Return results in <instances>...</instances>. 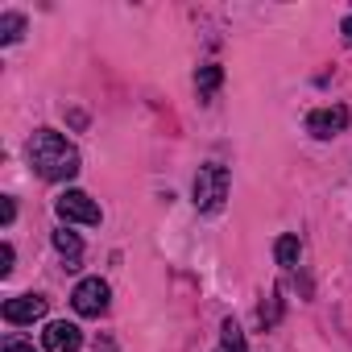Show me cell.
<instances>
[{
    "label": "cell",
    "instance_id": "4",
    "mask_svg": "<svg viewBox=\"0 0 352 352\" xmlns=\"http://www.w3.org/2000/svg\"><path fill=\"white\" fill-rule=\"evenodd\" d=\"M54 212L63 220H71V224H100V204L91 195H83V191H63Z\"/></svg>",
    "mask_w": 352,
    "mask_h": 352
},
{
    "label": "cell",
    "instance_id": "15",
    "mask_svg": "<svg viewBox=\"0 0 352 352\" xmlns=\"http://www.w3.org/2000/svg\"><path fill=\"white\" fill-rule=\"evenodd\" d=\"M0 216H5V224H13V216H17V204H13V199H5V212H0Z\"/></svg>",
    "mask_w": 352,
    "mask_h": 352
},
{
    "label": "cell",
    "instance_id": "11",
    "mask_svg": "<svg viewBox=\"0 0 352 352\" xmlns=\"http://www.w3.org/2000/svg\"><path fill=\"white\" fill-rule=\"evenodd\" d=\"M21 30H25V17L21 13H5L0 17V46H13L21 38Z\"/></svg>",
    "mask_w": 352,
    "mask_h": 352
},
{
    "label": "cell",
    "instance_id": "9",
    "mask_svg": "<svg viewBox=\"0 0 352 352\" xmlns=\"http://www.w3.org/2000/svg\"><path fill=\"white\" fill-rule=\"evenodd\" d=\"M224 336H220V348L216 352H249V344H245V331H241V323L236 319H224V327H220Z\"/></svg>",
    "mask_w": 352,
    "mask_h": 352
},
{
    "label": "cell",
    "instance_id": "3",
    "mask_svg": "<svg viewBox=\"0 0 352 352\" xmlns=\"http://www.w3.org/2000/svg\"><path fill=\"white\" fill-rule=\"evenodd\" d=\"M108 298H112L108 282H100V278H83V282L75 286V294H71V307H75L83 319H100V315L108 311Z\"/></svg>",
    "mask_w": 352,
    "mask_h": 352
},
{
    "label": "cell",
    "instance_id": "16",
    "mask_svg": "<svg viewBox=\"0 0 352 352\" xmlns=\"http://www.w3.org/2000/svg\"><path fill=\"white\" fill-rule=\"evenodd\" d=\"M340 38H344V46H352V17H348V21L340 25Z\"/></svg>",
    "mask_w": 352,
    "mask_h": 352
},
{
    "label": "cell",
    "instance_id": "1",
    "mask_svg": "<svg viewBox=\"0 0 352 352\" xmlns=\"http://www.w3.org/2000/svg\"><path fill=\"white\" fill-rule=\"evenodd\" d=\"M30 166L50 183H67L79 174V149L54 129H38L30 137Z\"/></svg>",
    "mask_w": 352,
    "mask_h": 352
},
{
    "label": "cell",
    "instance_id": "8",
    "mask_svg": "<svg viewBox=\"0 0 352 352\" xmlns=\"http://www.w3.org/2000/svg\"><path fill=\"white\" fill-rule=\"evenodd\" d=\"M54 249L67 257V270H75V261L83 257V241H79L75 232H67V228H58V232H54Z\"/></svg>",
    "mask_w": 352,
    "mask_h": 352
},
{
    "label": "cell",
    "instance_id": "12",
    "mask_svg": "<svg viewBox=\"0 0 352 352\" xmlns=\"http://www.w3.org/2000/svg\"><path fill=\"white\" fill-rule=\"evenodd\" d=\"M274 253H278V265H286V270H294L298 265V236H278V245H274Z\"/></svg>",
    "mask_w": 352,
    "mask_h": 352
},
{
    "label": "cell",
    "instance_id": "2",
    "mask_svg": "<svg viewBox=\"0 0 352 352\" xmlns=\"http://www.w3.org/2000/svg\"><path fill=\"white\" fill-rule=\"evenodd\" d=\"M228 199V166H199L195 174V208L199 212H220Z\"/></svg>",
    "mask_w": 352,
    "mask_h": 352
},
{
    "label": "cell",
    "instance_id": "6",
    "mask_svg": "<svg viewBox=\"0 0 352 352\" xmlns=\"http://www.w3.org/2000/svg\"><path fill=\"white\" fill-rule=\"evenodd\" d=\"M79 344H83V331L75 323H67V319H54L42 331V348L46 352H79Z\"/></svg>",
    "mask_w": 352,
    "mask_h": 352
},
{
    "label": "cell",
    "instance_id": "13",
    "mask_svg": "<svg viewBox=\"0 0 352 352\" xmlns=\"http://www.w3.org/2000/svg\"><path fill=\"white\" fill-rule=\"evenodd\" d=\"M9 274H13V245L0 249V278H9Z\"/></svg>",
    "mask_w": 352,
    "mask_h": 352
},
{
    "label": "cell",
    "instance_id": "7",
    "mask_svg": "<svg viewBox=\"0 0 352 352\" xmlns=\"http://www.w3.org/2000/svg\"><path fill=\"white\" fill-rule=\"evenodd\" d=\"M42 315H46V298H42V294H17V298L5 302V319H9L13 327L34 323V319H42Z\"/></svg>",
    "mask_w": 352,
    "mask_h": 352
},
{
    "label": "cell",
    "instance_id": "14",
    "mask_svg": "<svg viewBox=\"0 0 352 352\" xmlns=\"http://www.w3.org/2000/svg\"><path fill=\"white\" fill-rule=\"evenodd\" d=\"M5 352H34V344H25V340H9Z\"/></svg>",
    "mask_w": 352,
    "mask_h": 352
},
{
    "label": "cell",
    "instance_id": "10",
    "mask_svg": "<svg viewBox=\"0 0 352 352\" xmlns=\"http://www.w3.org/2000/svg\"><path fill=\"white\" fill-rule=\"evenodd\" d=\"M220 79H224V71L216 67V63H208V67H199V75H195V87H199V100H208L216 87H220Z\"/></svg>",
    "mask_w": 352,
    "mask_h": 352
},
{
    "label": "cell",
    "instance_id": "5",
    "mask_svg": "<svg viewBox=\"0 0 352 352\" xmlns=\"http://www.w3.org/2000/svg\"><path fill=\"white\" fill-rule=\"evenodd\" d=\"M344 124H348V108H340V104H331V108H315V112L307 116V133L319 137V141L344 133Z\"/></svg>",
    "mask_w": 352,
    "mask_h": 352
}]
</instances>
